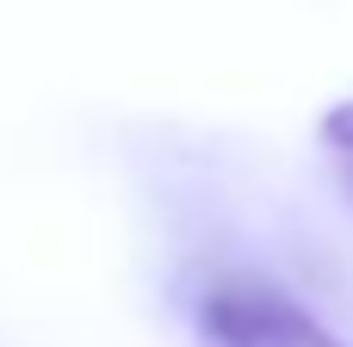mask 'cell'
<instances>
[{"label":"cell","instance_id":"7a4b0ae2","mask_svg":"<svg viewBox=\"0 0 353 347\" xmlns=\"http://www.w3.org/2000/svg\"><path fill=\"white\" fill-rule=\"evenodd\" d=\"M316 137H323V149L335 155V168H341V180L353 186V99H341V106H329V112H323V124H316Z\"/></svg>","mask_w":353,"mask_h":347},{"label":"cell","instance_id":"6da1fadb","mask_svg":"<svg viewBox=\"0 0 353 347\" xmlns=\"http://www.w3.org/2000/svg\"><path fill=\"white\" fill-rule=\"evenodd\" d=\"M199 335L205 347H347L329 323H316L285 286L230 273L211 279L199 298Z\"/></svg>","mask_w":353,"mask_h":347}]
</instances>
